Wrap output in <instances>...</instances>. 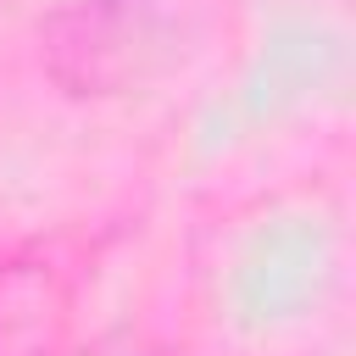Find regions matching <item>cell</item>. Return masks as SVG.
I'll return each instance as SVG.
<instances>
[{
	"mask_svg": "<svg viewBox=\"0 0 356 356\" xmlns=\"http://www.w3.org/2000/svg\"><path fill=\"white\" fill-rule=\"evenodd\" d=\"M206 0H72L44 39L50 72L72 95H111L156 72Z\"/></svg>",
	"mask_w": 356,
	"mask_h": 356,
	"instance_id": "1",
	"label": "cell"
}]
</instances>
